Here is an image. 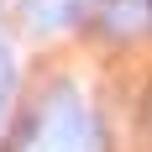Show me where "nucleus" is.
<instances>
[{
	"mask_svg": "<svg viewBox=\"0 0 152 152\" xmlns=\"http://www.w3.org/2000/svg\"><path fill=\"white\" fill-rule=\"evenodd\" d=\"M11 152H105V142H100V121L89 115L84 94L74 84H53L26 110Z\"/></svg>",
	"mask_w": 152,
	"mask_h": 152,
	"instance_id": "f257e3e1",
	"label": "nucleus"
},
{
	"mask_svg": "<svg viewBox=\"0 0 152 152\" xmlns=\"http://www.w3.org/2000/svg\"><path fill=\"white\" fill-rule=\"evenodd\" d=\"M11 89H16V58H11V42H5V31H0V121H5Z\"/></svg>",
	"mask_w": 152,
	"mask_h": 152,
	"instance_id": "f03ea898",
	"label": "nucleus"
},
{
	"mask_svg": "<svg viewBox=\"0 0 152 152\" xmlns=\"http://www.w3.org/2000/svg\"><path fill=\"white\" fill-rule=\"evenodd\" d=\"M147 16H152V0H147Z\"/></svg>",
	"mask_w": 152,
	"mask_h": 152,
	"instance_id": "7ed1b4c3",
	"label": "nucleus"
}]
</instances>
